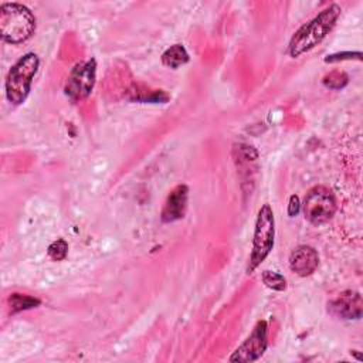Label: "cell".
<instances>
[{
  "instance_id": "cell-1",
  "label": "cell",
  "mask_w": 363,
  "mask_h": 363,
  "mask_svg": "<svg viewBox=\"0 0 363 363\" xmlns=\"http://www.w3.org/2000/svg\"><path fill=\"white\" fill-rule=\"evenodd\" d=\"M340 13L342 9L337 4H330L325 7L318 16H315L311 21L299 27L289 41V55L292 58H298L299 55L305 54L306 51L316 47L319 43H322L323 38L336 26Z\"/></svg>"
},
{
  "instance_id": "cell-2",
  "label": "cell",
  "mask_w": 363,
  "mask_h": 363,
  "mask_svg": "<svg viewBox=\"0 0 363 363\" xmlns=\"http://www.w3.org/2000/svg\"><path fill=\"white\" fill-rule=\"evenodd\" d=\"M35 31L33 11L20 3H3L0 6V35L9 44L27 41Z\"/></svg>"
},
{
  "instance_id": "cell-3",
  "label": "cell",
  "mask_w": 363,
  "mask_h": 363,
  "mask_svg": "<svg viewBox=\"0 0 363 363\" xmlns=\"http://www.w3.org/2000/svg\"><path fill=\"white\" fill-rule=\"evenodd\" d=\"M38 67L40 58L34 52L24 54L13 64L6 78V98L11 105H20L26 101Z\"/></svg>"
},
{
  "instance_id": "cell-4",
  "label": "cell",
  "mask_w": 363,
  "mask_h": 363,
  "mask_svg": "<svg viewBox=\"0 0 363 363\" xmlns=\"http://www.w3.org/2000/svg\"><path fill=\"white\" fill-rule=\"evenodd\" d=\"M275 237V220L274 213L269 204H264L257 214L254 237H252V250L250 255V262L247 267V272L252 274L262 261L268 257L274 247Z\"/></svg>"
},
{
  "instance_id": "cell-5",
  "label": "cell",
  "mask_w": 363,
  "mask_h": 363,
  "mask_svg": "<svg viewBox=\"0 0 363 363\" xmlns=\"http://www.w3.org/2000/svg\"><path fill=\"white\" fill-rule=\"evenodd\" d=\"M302 210L309 223L313 225H322L335 216L336 199L328 187L315 186L306 193Z\"/></svg>"
},
{
  "instance_id": "cell-6",
  "label": "cell",
  "mask_w": 363,
  "mask_h": 363,
  "mask_svg": "<svg viewBox=\"0 0 363 363\" xmlns=\"http://www.w3.org/2000/svg\"><path fill=\"white\" fill-rule=\"evenodd\" d=\"M96 78V61L94 58L78 62L69 72L65 82V94L72 101H81L89 96Z\"/></svg>"
},
{
  "instance_id": "cell-7",
  "label": "cell",
  "mask_w": 363,
  "mask_h": 363,
  "mask_svg": "<svg viewBox=\"0 0 363 363\" xmlns=\"http://www.w3.org/2000/svg\"><path fill=\"white\" fill-rule=\"evenodd\" d=\"M268 346V323L267 320H258L250 333V336L233 352L230 362L251 363L258 360Z\"/></svg>"
},
{
  "instance_id": "cell-8",
  "label": "cell",
  "mask_w": 363,
  "mask_h": 363,
  "mask_svg": "<svg viewBox=\"0 0 363 363\" xmlns=\"http://www.w3.org/2000/svg\"><path fill=\"white\" fill-rule=\"evenodd\" d=\"M328 312L336 318L346 320L359 319L363 312L362 295L352 289L343 291L328 303Z\"/></svg>"
},
{
  "instance_id": "cell-9",
  "label": "cell",
  "mask_w": 363,
  "mask_h": 363,
  "mask_svg": "<svg viewBox=\"0 0 363 363\" xmlns=\"http://www.w3.org/2000/svg\"><path fill=\"white\" fill-rule=\"evenodd\" d=\"M189 187L186 184H177L169 193L164 206L162 208L160 217L163 223H173L184 217L187 208Z\"/></svg>"
},
{
  "instance_id": "cell-10",
  "label": "cell",
  "mask_w": 363,
  "mask_h": 363,
  "mask_svg": "<svg viewBox=\"0 0 363 363\" xmlns=\"http://www.w3.org/2000/svg\"><path fill=\"white\" fill-rule=\"evenodd\" d=\"M319 265L318 251L311 245H298L289 255V268L299 277H308Z\"/></svg>"
},
{
  "instance_id": "cell-11",
  "label": "cell",
  "mask_w": 363,
  "mask_h": 363,
  "mask_svg": "<svg viewBox=\"0 0 363 363\" xmlns=\"http://www.w3.org/2000/svg\"><path fill=\"white\" fill-rule=\"evenodd\" d=\"M189 52L182 44H173L162 54V64L172 69L184 65L189 61Z\"/></svg>"
},
{
  "instance_id": "cell-12",
  "label": "cell",
  "mask_w": 363,
  "mask_h": 363,
  "mask_svg": "<svg viewBox=\"0 0 363 363\" xmlns=\"http://www.w3.org/2000/svg\"><path fill=\"white\" fill-rule=\"evenodd\" d=\"M9 311L10 313H18L21 311H27V309H33V308H37L41 301L38 298H34L31 295H27V294H11L9 296Z\"/></svg>"
},
{
  "instance_id": "cell-13",
  "label": "cell",
  "mask_w": 363,
  "mask_h": 363,
  "mask_svg": "<svg viewBox=\"0 0 363 363\" xmlns=\"http://www.w3.org/2000/svg\"><path fill=\"white\" fill-rule=\"evenodd\" d=\"M322 84L329 89L339 91V89H343L349 84V75L345 71L335 69L323 77Z\"/></svg>"
},
{
  "instance_id": "cell-14",
  "label": "cell",
  "mask_w": 363,
  "mask_h": 363,
  "mask_svg": "<svg viewBox=\"0 0 363 363\" xmlns=\"http://www.w3.org/2000/svg\"><path fill=\"white\" fill-rule=\"evenodd\" d=\"M262 282L265 284V286H268L269 289H274V291H285L286 289L285 277L275 271L265 269L262 272Z\"/></svg>"
},
{
  "instance_id": "cell-15",
  "label": "cell",
  "mask_w": 363,
  "mask_h": 363,
  "mask_svg": "<svg viewBox=\"0 0 363 363\" xmlns=\"http://www.w3.org/2000/svg\"><path fill=\"white\" fill-rule=\"evenodd\" d=\"M47 254L52 261H62L68 254V242L64 238L52 241L47 248Z\"/></svg>"
},
{
  "instance_id": "cell-16",
  "label": "cell",
  "mask_w": 363,
  "mask_h": 363,
  "mask_svg": "<svg viewBox=\"0 0 363 363\" xmlns=\"http://www.w3.org/2000/svg\"><path fill=\"white\" fill-rule=\"evenodd\" d=\"M343 60H362V52L360 51H343V52H336V54H330L325 58V62H337V61H343Z\"/></svg>"
},
{
  "instance_id": "cell-17",
  "label": "cell",
  "mask_w": 363,
  "mask_h": 363,
  "mask_svg": "<svg viewBox=\"0 0 363 363\" xmlns=\"http://www.w3.org/2000/svg\"><path fill=\"white\" fill-rule=\"evenodd\" d=\"M299 210H301L299 197L295 196V194H292V196L289 197V203H288V216H289V217H294V216H296V214L299 213Z\"/></svg>"
}]
</instances>
